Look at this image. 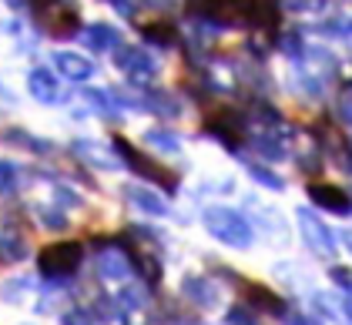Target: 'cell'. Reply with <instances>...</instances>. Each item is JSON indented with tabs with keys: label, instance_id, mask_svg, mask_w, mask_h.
<instances>
[{
	"label": "cell",
	"instance_id": "obj_1",
	"mask_svg": "<svg viewBox=\"0 0 352 325\" xmlns=\"http://www.w3.org/2000/svg\"><path fill=\"white\" fill-rule=\"evenodd\" d=\"M188 10L212 17L218 24H248L252 21V0H188Z\"/></svg>",
	"mask_w": 352,
	"mask_h": 325
},
{
	"label": "cell",
	"instance_id": "obj_2",
	"mask_svg": "<svg viewBox=\"0 0 352 325\" xmlns=\"http://www.w3.org/2000/svg\"><path fill=\"white\" fill-rule=\"evenodd\" d=\"M81 242H51L41 248V255H37V262H41V269L51 271V275H64V271H74L78 269V262H81Z\"/></svg>",
	"mask_w": 352,
	"mask_h": 325
},
{
	"label": "cell",
	"instance_id": "obj_3",
	"mask_svg": "<svg viewBox=\"0 0 352 325\" xmlns=\"http://www.w3.org/2000/svg\"><path fill=\"white\" fill-rule=\"evenodd\" d=\"M34 10L54 37H64V34H71L78 27V14L71 7H64L60 0H34Z\"/></svg>",
	"mask_w": 352,
	"mask_h": 325
},
{
	"label": "cell",
	"instance_id": "obj_4",
	"mask_svg": "<svg viewBox=\"0 0 352 325\" xmlns=\"http://www.w3.org/2000/svg\"><path fill=\"white\" fill-rule=\"evenodd\" d=\"M118 148L128 155V161L135 164L138 171L144 175V178H155V181H162L164 188H175V171H168V168H162V164H155V161H148L141 151H138L135 144H128L124 137H118Z\"/></svg>",
	"mask_w": 352,
	"mask_h": 325
},
{
	"label": "cell",
	"instance_id": "obj_5",
	"mask_svg": "<svg viewBox=\"0 0 352 325\" xmlns=\"http://www.w3.org/2000/svg\"><path fill=\"white\" fill-rule=\"evenodd\" d=\"M309 194H312V201H319L325 208H336V212H349L352 205V198L339 185H309Z\"/></svg>",
	"mask_w": 352,
	"mask_h": 325
},
{
	"label": "cell",
	"instance_id": "obj_6",
	"mask_svg": "<svg viewBox=\"0 0 352 325\" xmlns=\"http://www.w3.org/2000/svg\"><path fill=\"white\" fill-rule=\"evenodd\" d=\"M205 128L215 131V135H225V141H239V117L228 108H215L208 117H205Z\"/></svg>",
	"mask_w": 352,
	"mask_h": 325
},
{
	"label": "cell",
	"instance_id": "obj_7",
	"mask_svg": "<svg viewBox=\"0 0 352 325\" xmlns=\"http://www.w3.org/2000/svg\"><path fill=\"white\" fill-rule=\"evenodd\" d=\"M248 298L258 305V309H269V312H282V298L272 295L265 285H248Z\"/></svg>",
	"mask_w": 352,
	"mask_h": 325
},
{
	"label": "cell",
	"instance_id": "obj_8",
	"mask_svg": "<svg viewBox=\"0 0 352 325\" xmlns=\"http://www.w3.org/2000/svg\"><path fill=\"white\" fill-rule=\"evenodd\" d=\"M144 37H151L158 44H171L175 41V27L164 24V21H155V24H144Z\"/></svg>",
	"mask_w": 352,
	"mask_h": 325
}]
</instances>
